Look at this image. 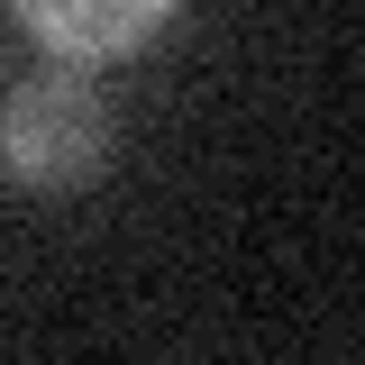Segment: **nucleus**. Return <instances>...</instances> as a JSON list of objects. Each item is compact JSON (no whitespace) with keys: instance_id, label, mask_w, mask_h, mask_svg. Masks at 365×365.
Wrapping results in <instances>:
<instances>
[{"instance_id":"f257e3e1","label":"nucleus","mask_w":365,"mask_h":365,"mask_svg":"<svg viewBox=\"0 0 365 365\" xmlns=\"http://www.w3.org/2000/svg\"><path fill=\"white\" fill-rule=\"evenodd\" d=\"M101 155H110V101H101V83L83 64L28 73L0 101V165H9V182L55 192V182H83Z\"/></svg>"},{"instance_id":"f03ea898","label":"nucleus","mask_w":365,"mask_h":365,"mask_svg":"<svg viewBox=\"0 0 365 365\" xmlns=\"http://www.w3.org/2000/svg\"><path fill=\"white\" fill-rule=\"evenodd\" d=\"M9 9H19V28L46 55H64V64H119V55H137L174 19L182 0H9Z\"/></svg>"}]
</instances>
